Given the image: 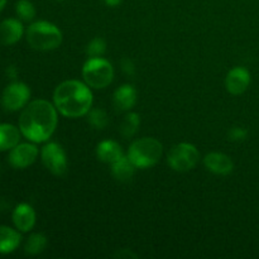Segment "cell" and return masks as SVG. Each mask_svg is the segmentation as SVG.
<instances>
[{"label": "cell", "mask_w": 259, "mask_h": 259, "mask_svg": "<svg viewBox=\"0 0 259 259\" xmlns=\"http://www.w3.org/2000/svg\"><path fill=\"white\" fill-rule=\"evenodd\" d=\"M136 168L133 163L131 162V159L128 157L123 156L119 161H116L115 163L111 164V174L115 177L118 181L120 182H131L133 179L134 174H136Z\"/></svg>", "instance_id": "ac0fdd59"}, {"label": "cell", "mask_w": 259, "mask_h": 259, "mask_svg": "<svg viewBox=\"0 0 259 259\" xmlns=\"http://www.w3.org/2000/svg\"><path fill=\"white\" fill-rule=\"evenodd\" d=\"M19 233L5 225H0V254H9L14 252L20 244Z\"/></svg>", "instance_id": "2e32d148"}, {"label": "cell", "mask_w": 259, "mask_h": 259, "mask_svg": "<svg viewBox=\"0 0 259 259\" xmlns=\"http://www.w3.org/2000/svg\"><path fill=\"white\" fill-rule=\"evenodd\" d=\"M13 223L19 232L27 233L35 224V212L28 204H19L13 211Z\"/></svg>", "instance_id": "4fadbf2b"}, {"label": "cell", "mask_w": 259, "mask_h": 259, "mask_svg": "<svg viewBox=\"0 0 259 259\" xmlns=\"http://www.w3.org/2000/svg\"><path fill=\"white\" fill-rule=\"evenodd\" d=\"M55 106L67 118L86 115L93 106V93L86 83L77 80H67L56 88L53 94Z\"/></svg>", "instance_id": "7a4b0ae2"}, {"label": "cell", "mask_w": 259, "mask_h": 259, "mask_svg": "<svg viewBox=\"0 0 259 259\" xmlns=\"http://www.w3.org/2000/svg\"><path fill=\"white\" fill-rule=\"evenodd\" d=\"M104 2H105V4L109 5V7H118L121 3V0H104Z\"/></svg>", "instance_id": "4316f807"}, {"label": "cell", "mask_w": 259, "mask_h": 259, "mask_svg": "<svg viewBox=\"0 0 259 259\" xmlns=\"http://www.w3.org/2000/svg\"><path fill=\"white\" fill-rule=\"evenodd\" d=\"M7 73L8 76H9V78L14 80V78L17 77V68H15V66H10V67H8Z\"/></svg>", "instance_id": "484cf974"}, {"label": "cell", "mask_w": 259, "mask_h": 259, "mask_svg": "<svg viewBox=\"0 0 259 259\" xmlns=\"http://www.w3.org/2000/svg\"><path fill=\"white\" fill-rule=\"evenodd\" d=\"M96 156L104 163L113 164L124 156L123 149L116 142L103 141L96 147Z\"/></svg>", "instance_id": "9a60e30c"}, {"label": "cell", "mask_w": 259, "mask_h": 259, "mask_svg": "<svg viewBox=\"0 0 259 259\" xmlns=\"http://www.w3.org/2000/svg\"><path fill=\"white\" fill-rule=\"evenodd\" d=\"M204 164L207 171L215 175H220V176H227V175L232 174L233 168H234V164H233L230 157L224 153H219V152H211V153L206 154L204 158Z\"/></svg>", "instance_id": "8fae6325"}, {"label": "cell", "mask_w": 259, "mask_h": 259, "mask_svg": "<svg viewBox=\"0 0 259 259\" xmlns=\"http://www.w3.org/2000/svg\"><path fill=\"white\" fill-rule=\"evenodd\" d=\"M250 83V73L244 67H234L228 72L225 78L227 90L233 95H240L244 93Z\"/></svg>", "instance_id": "30bf717a"}, {"label": "cell", "mask_w": 259, "mask_h": 259, "mask_svg": "<svg viewBox=\"0 0 259 259\" xmlns=\"http://www.w3.org/2000/svg\"><path fill=\"white\" fill-rule=\"evenodd\" d=\"M42 162L46 168L55 176H65L67 174V158L62 147L57 143L46 144L40 152Z\"/></svg>", "instance_id": "52a82bcc"}, {"label": "cell", "mask_w": 259, "mask_h": 259, "mask_svg": "<svg viewBox=\"0 0 259 259\" xmlns=\"http://www.w3.org/2000/svg\"><path fill=\"white\" fill-rule=\"evenodd\" d=\"M114 106L118 111H128L136 105L137 91L132 85H123L118 88L113 96Z\"/></svg>", "instance_id": "5bb4252c"}, {"label": "cell", "mask_w": 259, "mask_h": 259, "mask_svg": "<svg viewBox=\"0 0 259 259\" xmlns=\"http://www.w3.org/2000/svg\"><path fill=\"white\" fill-rule=\"evenodd\" d=\"M27 40L34 50L52 51L62 43V33L53 23L38 20L28 28Z\"/></svg>", "instance_id": "3957f363"}, {"label": "cell", "mask_w": 259, "mask_h": 259, "mask_svg": "<svg viewBox=\"0 0 259 259\" xmlns=\"http://www.w3.org/2000/svg\"><path fill=\"white\" fill-rule=\"evenodd\" d=\"M56 2H62V0H56Z\"/></svg>", "instance_id": "f1b7e54d"}, {"label": "cell", "mask_w": 259, "mask_h": 259, "mask_svg": "<svg viewBox=\"0 0 259 259\" xmlns=\"http://www.w3.org/2000/svg\"><path fill=\"white\" fill-rule=\"evenodd\" d=\"M30 98V90L25 83L12 82L4 89L2 105L7 111H18L24 108Z\"/></svg>", "instance_id": "ba28073f"}, {"label": "cell", "mask_w": 259, "mask_h": 259, "mask_svg": "<svg viewBox=\"0 0 259 259\" xmlns=\"http://www.w3.org/2000/svg\"><path fill=\"white\" fill-rule=\"evenodd\" d=\"M20 129L12 124H0V152L14 148L20 139Z\"/></svg>", "instance_id": "e0dca14e"}, {"label": "cell", "mask_w": 259, "mask_h": 259, "mask_svg": "<svg viewBox=\"0 0 259 259\" xmlns=\"http://www.w3.org/2000/svg\"><path fill=\"white\" fill-rule=\"evenodd\" d=\"M162 152H163V147L161 142L157 141L156 138L144 137V138L137 139L131 144L126 157L131 159V162L137 168H148L159 161Z\"/></svg>", "instance_id": "277c9868"}, {"label": "cell", "mask_w": 259, "mask_h": 259, "mask_svg": "<svg viewBox=\"0 0 259 259\" xmlns=\"http://www.w3.org/2000/svg\"><path fill=\"white\" fill-rule=\"evenodd\" d=\"M38 156V148L30 143H18L14 148L10 149L9 159L10 166L17 169L27 168L32 166Z\"/></svg>", "instance_id": "9c48e42d"}, {"label": "cell", "mask_w": 259, "mask_h": 259, "mask_svg": "<svg viewBox=\"0 0 259 259\" xmlns=\"http://www.w3.org/2000/svg\"><path fill=\"white\" fill-rule=\"evenodd\" d=\"M89 123L95 129H104L109 123L108 114L103 109H93L89 111Z\"/></svg>", "instance_id": "7402d4cb"}, {"label": "cell", "mask_w": 259, "mask_h": 259, "mask_svg": "<svg viewBox=\"0 0 259 259\" xmlns=\"http://www.w3.org/2000/svg\"><path fill=\"white\" fill-rule=\"evenodd\" d=\"M82 77L90 88L104 89L113 81L114 68L111 63L104 58H89L82 67Z\"/></svg>", "instance_id": "5b68a950"}, {"label": "cell", "mask_w": 259, "mask_h": 259, "mask_svg": "<svg viewBox=\"0 0 259 259\" xmlns=\"http://www.w3.org/2000/svg\"><path fill=\"white\" fill-rule=\"evenodd\" d=\"M47 247V238L40 233H34L27 239L24 245V250L27 254L37 255L42 253Z\"/></svg>", "instance_id": "d6986e66"}, {"label": "cell", "mask_w": 259, "mask_h": 259, "mask_svg": "<svg viewBox=\"0 0 259 259\" xmlns=\"http://www.w3.org/2000/svg\"><path fill=\"white\" fill-rule=\"evenodd\" d=\"M7 2H8V0H0V12L4 9V7L7 5Z\"/></svg>", "instance_id": "83f0119b"}, {"label": "cell", "mask_w": 259, "mask_h": 259, "mask_svg": "<svg viewBox=\"0 0 259 259\" xmlns=\"http://www.w3.org/2000/svg\"><path fill=\"white\" fill-rule=\"evenodd\" d=\"M248 137V131L240 126H233L228 132V139L230 142H243Z\"/></svg>", "instance_id": "cb8c5ba5"}, {"label": "cell", "mask_w": 259, "mask_h": 259, "mask_svg": "<svg viewBox=\"0 0 259 259\" xmlns=\"http://www.w3.org/2000/svg\"><path fill=\"white\" fill-rule=\"evenodd\" d=\"M23 24L20 20L9 18L0 23V43L4 46H12L23 37Z\"/></svg>", "instance_id": "7c38bea8"}, {"label": "cell", "mask_w": 259, "mask_h": 259, "mask_svg": "<svg viewBox=\"0 0 259 259\" xmlns=\"http://www.w3.org/2000/svg\"><path fill=\"white\" fill-rule=\"evenodd\" d=\"M141 124V119L137 113H128L123 119V123L120 124V133L125 138H132L138 131V126Z\"/></svg>", "instance_id": "ffe728a7"}, {"label": "cell", "mask_w": 259, "mask_h": 259, "mask_svg": "<svg viewBox=\"0 0 259 259\" xmlns=\"http://www.w3.org/2000/svg\"><path fill=\"white\" fill-rule=\"evenodd\" d=\"M121 68H123V71L128 76H133L134 72H136V67H134V63L132 62L129 58H124V60L121 61Z\"/></svg>", "instance_id": "d4e9b609"}, {"label": "cell", "mask_w": 259, "mask_h": 259, "mask_svg": "<svg viewBox=\"0 0 259 259\" xmlns=\"http://www.w3.org/2000/svg\"><path fill=\"white\" fill-rule=\"evenodd\" d=\"M57 126V111L47 100H34L27 104L19 118L20 133L34 143L51 138Z\"/></svg>", "instance_id": "6da1fadb"}, {"label": "cell", "mask_w": 259, "mask_h": 259, "mask_svg": "<svg viewBox=\"0 0 259 259\" xmlns=\"http://www.w3.org/2000/svg\"><path fill=\"white\" fill-rule=\"evenodd\" d=\"M15 12L23 22H30L35 17V8L29 0H18L15 4Z\"/></svg>", "instance_id": "44dd1931"}, {"label": "cell", "mask_w": 259, "mask_h": 259, "mask_svg": "<svg viewBox=\"0 0 259 259\" xmlns=\"http://www.w3.org/2000/svg\"><path fill=\"white\" fill-rule=\"evenodd\" d=\"M200 153L194 144L179 143L172 147L167 156V163L177 172H187L199 163Z\"/></svg>", "instance_id": "8992f818"}, {"label": "cell", "mask_w": 259, "mask_h": 259, "mask_svg": "<svg viewBox=\"0 0 259 259\" xmlns=\"http://www.w3.org/2000/svg\"><path fill=\"white\" fill-rule=\"evenodd\" d=\"M106 51V43L103 38L96 37L91 40L86 47V53L90 58L93 57H101Z\"/></svg>", "instance_id": "603a6c76"}]
</instances>
